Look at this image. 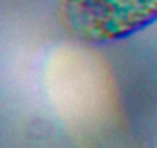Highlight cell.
I'll return each instance as SVG.
<instances>
[{
	"instance_id": "cell-1",
	"label": "cell",
	"mask_w": 157,
	"mask_h": 148,
	"mask_svg": "<svg viewBox=\"0 0 157 148\" xmlns=\"http://www.w3.org/2000/svg\"><path fill=\"white\" fill-rule=\"evenodd\" d=\"M62 13L75 37L109 43L157 22V0H62Z\"/></svg>"
}]
</instances>
